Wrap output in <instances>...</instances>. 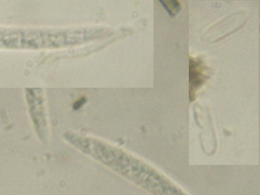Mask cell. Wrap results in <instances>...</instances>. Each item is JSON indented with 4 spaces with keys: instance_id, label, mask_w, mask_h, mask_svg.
<instances>
[{
    "instance_id": "6da1fadb",
    "label": "cell",
    "mask_w": 260,
    "mask_h": 195,
    "mask_svg": "<svg viewBox=\"0 0 260 195\" xmlns=\"http://www.w3.org/2000/svg\"><path fill=\"white\" fill-rule=\"evenodd\" d=\"M206 67L200 58H189V101L195 98L196 91L202 86L208 78Z\"/></svg>"
},
{
    "instance_id": "7a4b0ae2",
    "label": "cell",
    "mask_w": 260,
    "mask_h": 195,
    "mask_svg": "<svg viewBox=\"0 0 260 195\" xmlns=\"http://www.w3.org/2000/svg\"><path fill=\"white\" fill-rule=\"evenodd\" d=\"M169 15L175 17L180 11L181 7L180 3L176 0L159 1Z\"/></svg>"
},
{
    "instance_id": "3957f363",
    "label": "cell",
    "mask_w": 260,
    "mask_h": 195,
    "mask_svg": "<svg viewBox=\"0 0 260 195\" xmlns=\"http://www.w3.org/2000/svg\"><path fill=\"white\" fill-rule=\"evenodd\" d=\"M86 101V99L85 98L83 97L80 100L77 101L75 104L74 105L73 108L74 109H77L79 108L84 103H85Z\"/></svg>"
}]
</instances>
